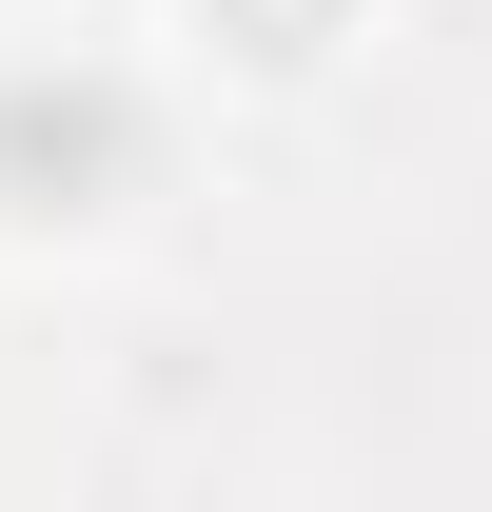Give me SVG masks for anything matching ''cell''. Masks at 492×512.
I'll use <instances>...</instances> for the list:
<instances>
[{"mask_svg": "<svg viewBox=\"0 0 492 512\" xmlns=\"http://www.w3.org/2000/svg\"><path fill=\"white\" fill-rule=\"evenodd\" d=\"M119 178H138L119 60H0V217H99Z\"/></svg>", "mask_w": 492, "mask_h": 512, "instance_id": "obj_1", "label": "cell"}]
</instances>
